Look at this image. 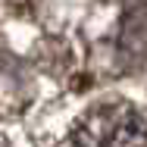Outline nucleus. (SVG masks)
Here are the masks:
<instances>
[{"mask_svg": "<svg viewBox=\"0 0 147 147\" xmlns=\"http://www.w3.org/2000/svg\"><path fill=\"white\" fill-rule=\"evenodd\" d=\"M63 147H147V122L128 103H100L72 125Z\"/></svg>", "mask_w": 147, "mask_h": 147, "instance_id": "nucleus-1", "label": "nucleus"}, {"mask_svg": "<svg viewBox=\"0 0 147 147\" xmlns=\"http://www.w3.org/2000/svg\"><path fill=\"white\" fill-rule=\"evenodd\" d=\"M116 47H119V57L125 63L147 59V3H135V6L125 9Z\"/></svg>", "mask_w": 147, "mask_h": 147, "instance_id": "nucleus-2", "label": "nucleus"}, {"mask_svg": "<svg viewBox=\"0 0 147 147\" xmlns=\"http://www.w3.org/2000/svg\"><path fill=\"white\" fill-rule=\"evenodd\" d=\"M0 147H9V144H6V141H3V138H0Z\"/></svg>", "mask_w": 147, "mask_h": 147, "instance_id": "nucleus-3", "label": "nucleus"}]
</instances>
